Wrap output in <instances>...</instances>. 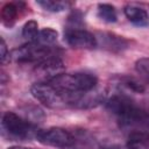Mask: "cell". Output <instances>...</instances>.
<instances>
[{"mask_svg": "<svg viewBox=\"0 0 149 149\" xmlns=\"http://www.w3.org/2000/svg\"><path fill=\"white\" fill-rule=\"evenodd\" d=\"M57 36H58L57 31L54 30L52 28H44V29L40 30L37 43H41L43 45L50 47L51 44H54L57 41Z\"/></svg>", "mask_w": 149, "mask_h": 149, "instance_id": "obj_15", "label": "cell"}, {"mask_svg": "<svg viewBox=\"0 0 149 149\" xmlns=\"http://www.w3.org/2000/svg\"><path fill=\"white\" fill-rule=\"evenodd\" d=\"M38 24L36 21L30 20L24 23L22 28V36L28 41V42H37L38 38Z\"/></svg>", "mask_w": 149, "mask_h": 149, "instance_id": "obj_13", "label": "cell"}, {"mask_svg": "<svg viewBox=\"0 0 149 149\" xmlns=\"http://www.w3.org/2000/svg\"><path fill=\"white\" fill-rule=\"evenodd\" d=\"M36 139L40 143L50 147L58 148H71L74 143L76 137L68 130L59 127H51L48 129L38 130L36 134Z\"/></svg>", "mask_w": 149, "mask_h": 149, "instance_id": "obj_6", "label": "cell"}, {"mask_svg": "<svg viewBox=\"0 0 149 149\" xmlns=\"http://www.w3.org/2000/svg\"><path fill=\"white\" fill-rule=\"evenodd\" d=\"M52 56H55V54L50 47L37 42H28L27 44L13 50L9 57L16 63H35L37 65Z\"/></svg>", "mask_w": 149, "mask_h": 149, "instance_id": "obj_3", "label": "cell"}, {"mask_svg": "<svg viewBox=\"0 0 149 149\" xmlns=\"http://www.w3.org/2000/svg\"><path fill=\"white\" fill-rule=\"evenodd\" d=\"M99 149H121L119 146H105V147H101Z\"/></svg>", "mask_w": 149, "mask_h": 149, "instance_id": "obj_19", "label": "cell"}, {"mask_svg": "<svg viewBox=\"0 0 149 149\" xmlns=\"http://www.w3.org/2000/svg\"><path fill=\"white\" fill-rule=\"evenodd\" d=\"M135 70L149 80V58H140L135 63Z\"/></svg>", "mask_w": 149, "mask_h": 149, "instance_id": "obj_17", "label": "cell"}, {"mask_svg": "<svg viewBox=\"0 0 149 149\" xmlns=\"http://www.w3.org/2000/svg\"><path fill=\"white\" fill-rule=\"evenodd\" d=\"M48 83L63 94L66 106H71L76 98L97 88L98 78L88 72H71L59 73L48 80Z\"/></svg>", "mask_w": 149, "mask_h": 149, "instance_id": "obj_1", "label": "cell"}, {"mask_svg": "<svg viewBox=\"0 0 149 149\" xmlns=\"http://www.w3.org/2000/svg\"><path fill=\"white\" fill-rule=\"evenodd\" d=\"M102 40L106 41L105 47L108 48L109 50H122L123 48L127 47V41L120 36H115L113 34H104Z\"/></svg>", "mask_w": 149, "mask_h": 149, "instance_id": "obj_12", "label": "cell"}, {"mask_svg": "<svg viewBox=\"0 0 149 149\" xmlns=\"http://www.w3.org/2000/svg\"><path fill=\"white\" fill-rule=\"evenodd\" d=\"M19 13V3L15 2H7L1 9V19L3 24L10 27L15 22Z\"/></svg>", "mask_w": 149, "mask_h": 149, "instance_id": "obj_10", "label": "cell"}, {"mask_svg": "<svg viewBox=\"0 0 149 149\" xmlns=\"http://www.w3.org/2000/svg\"><path fill=\"white\" fill-rule=\"evenodd\" d=\"M8 149H33V148H26V147H20V146H14V147H9Z\"/></svg>", "mask_w": 149, "mask_h": 149, "instance_id": "obj_20", "label": "cell"}, {"mask_svg": "<svg viewBox=\"0 0 149 149\" xmlns=\"http://www.w3.org/2000/svg\"><path fill=\"white\" fill-rule=\"evenodd\" d=\"M2 128L3 130L12 137L16 140H28L33 136L36 137L38 130L28 122L27 120L22 119L20 115L13 112H6L2 116Z\"/></svg>", "mask_w": 149, "mask_h": 149, "instance_id": "obj_4", "label": "cell"}, {"mask_svg": "<svg viewBox=\"0 0 149 149\" xmlns=\"http://www.w3.org/2000/svg\"><path fill=\"white\" fill-rule=\"evenodd\" d=\"M30 93L35 99L49 108H61L66 106L63 94L50 83H36L30 87Z\"/></svg>", "mask_w": 149, "mask_h": 149, "instance_id": "obj_5", "label": "cell"}, {"mask_svg": "<svg viewBox=\"0 0 149 149\" xmlns=\"http://www.w3.org/2000/svg\"><path fill=\"white\" fill-rule=\"evenodd\" d=\"M98 15L102 21L108 22V23L115 22L118 19L116 10H115L114 6H112L109 3H99L98 5Z\"/></svg>", "mask_w": 149, "mask_h": 149, "instance_id": "obj_11", "label": "cell"}, {"mask_svg": "<svg viewBox=\"0 0 149 149\" xmlns=\"http://www.w3.org/2000/svg\"><path fill=\"white\" fill-rule=\"evenodd\" d=\"M107 109L114 114L121 123L149 127V111L143 109L125 94L112 95L107 101Z\"/></svg>", "mask_w": 149, "mask_h": 149, "instance_id": "obj_2", "label": "cell"}, {"mask_svg": "<svg viewBox=\"0 0 149 149\" xmlns=\"http://www.w3.org/2000/svg\"><path fill=\"white\" fill-rule=\"evenodd\" d=\"M128 149H149V133L133 132L127 140Z\"/></svg>", "mask_w": 149, "mask_h": 149, "instance_id": "obj_9", "label": "cell"}, {"mask_svg": "<svg viewBox=\"0 0 149 149\" xmlns=\"http://www.w3.org/2000/svg\"><path fill=\"white\" fill-rule=\"evenodd\" d=\"M36 3L49 12H62L70 6L69 2L55 1V0H40V1H36Z\"/></svg>", "mask_w": 149, "mask_h": 149, "instance_id": "obj_14", "label": "cell"}, {"mask_svg": "<svg viewBox=\"0 0 149 149\" xmlns=\"http://www.w3.org/2000/svg\"><path fill=\"white\" fill-rule=\"evenodd\" d=\"M64 40L76 49H94L98 45V41L92 33L78 28H69L64 34Z\"/></svg>", "mask_w": 149, "mask_h": 149, "instance_id": "obj_7", "label": "cell"}, {"mask_svg": "<svg viewBox=\"0 0 149 149\" xmlns=\"http://www.w3.org/2000/svg\"><path fill=\"white\" fill-rule=\"evenodd\" d=\"M120 84L122 86H125L126 88L130 90L132 92H135V93H143L146 90L141 83H139L134 78H129V77H122L120 79Z\"/></svg>", "mask_w": 149, "mask_h": 149, "instance_id": "obj_16", "label": "cell"}, {"mask_svg": "<svg viewBox=\"0 0 149 149\" xmlns=\"http://www.w3.org/2000/svg\"><path fill=\"white\" fill-rule=\"evenodd\" d=\"M123 12H125V15L127 16V19L130 22H133L134 24L146 26L149 22V15H148L147 10L143 7H141L136 3L126 5Z\"/></svg>", "mask_w": 149, "mask_h": 149, "instance_id": "obj_8", "label": "cell"}, {"mask_svg": "<svg viewBox=\"0 0 149 149\" xmlns=\"http://www.w3.org/2000/svg\"><path fill=\"white\" fill-rule=\"evenodd\" d=\"M0 51H1V54H0V57H1V62H2V63H5V61H6V57L8 56V51H7V45H6V42H5V40H3L2 37H1Z\"/></svg>", "mask_w": 149, "mask_h": 149, "instance_id": "obj_18", "label": "cell"}]
</instances>
